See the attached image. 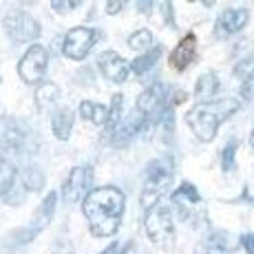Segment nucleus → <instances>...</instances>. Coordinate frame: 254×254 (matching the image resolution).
Wrapping results in <instances>:
<instances>
[{"label": "nucleus", "mask_w": 254, "mask_h": 254, "mask_svg": "<svg viewBox=\"0 0 254 254\" xmlns=\"http://www.w3.org/2000/svg\"><path fill=\"white\" fill-rule=\"evenodd\" d=\"M194 53H197V36L186 33L179 40V45L173 49V53H170V66L179 73L186 71L190 66V62L194 60Z\"/></svg>", "instance_id": "obj_9"}, {"label": "nucleus", "mask_w": 254, "mask_h": 254, "mask_svg": "<svg viewBox=\"0 0 254 254\" xmlns=\"http://www.w3.org/2000/svg\"><path fill=\"white\" fill-rule=\"evenodd\" d=\"M56 201H58V197H56V192H51L49 197L42 201V206L40 210H38V217L42 219V221H49V219L53 217V210H56Z\"/></svg>", "instance_id": "obj_22"}, {"label": "nucleus", "mask_w": 254, "mask_h": 254, "mask_svg": "<svg viewBox=\"0 0 254 254\" xmlns=\"http://www.w3.org/2000/svg\"><path fill=\"white\" fill-rule=\"evenodd\" d=\"M115 248H117V246H111L109 250H106V252H102V254H115Z\"/></svg>", "instance_id": "obj_29"}, {"label": "nucleus", "mask_w": 254, "mask_h": 254, "mask_svg": "<svg viewBox=\"0 0 254 254\" xmlns=\"http://www.w3.org/2000/svg\"><path fill=\"white\" fill-rule=\"evenodd\" d=\"M230 237L223 232H210L206 241L199 243L197 254H230Z\"/></svg>", "instance_id": "obj_12"}, {"label": "nucleus", "mask_w": 254, "mask_h": 254, "mask_svg": "<svg viewBox=\"0 0 254 254\" xmlns=\"http://www.w3.org/2000/svg\"><path fill=\"white\" fill-rule=\"evenodd\" d=\"M100 40V31L91 27H75L66 33L64 45H62V53L69 60H84L91 53V49Z\"/></svg>", "instance_id": "obj_4"}, {"label": "nucleus", "mask_w": 254, "mask_h": 254, "mask_svg": "<svg viewBox=\"0 0 254 254\" xmlns=\"http://www.w3.org/2000/svg\"><path fill=\"white\" fill-rule=\"evenodd\" d=\"M122 7H124V2H109V4H106V11H109V13H115V11H120Z\"/></svg>", "instance_id": "obj_28"}, {"label": "nucleus", "mask_w": 254, "mask_h": 254, "mask_svg": "<svg viewBox=\"0 0 254 254\" xmlns=\"http://www.w3.org/2000/svg\"><path fill=\"white\" fill-rule=\"evenodd\" d=\"M122 102H124V97L117 93V95H113V102H111V106H109V113H106V130L109 133H115V128L120 126V122H122Z\"/></svg>", "instance_id": "obj_18"}, {"label": "nucleus", "mask_w": 254, "mask_h": 254, "mask_svg": "<svg viewBox=\"0 0 254 254\" xmlns=\"http://www.w3.org/2000/svg\"><path fill=\"white\" fill-rule=\"evenodd\" d=\"M164 86H150V89H146L141 95L137 97V113L144 122H150V117H153L155 113H157V109L162 106V102H164Z\"/></svg>", "instance_id": "obj_10"}, {"label": "nucleus", "mask_w": 254, "mask_h": 254, "mask_svg": "<svg viewBox=\"0 0 254 254\" xmlns=\"http://www.w3.org/2000/svg\"><path fill=\"white\" fill-rule=\"evenodd\" d=\"M250 146L254 148V130H252V135H250Z\"/></svg>", "instance_id": "obj_30"}, {"label": "nucleus", "mask_w": 254, "mask_h": 254, "mask_svg": "<svg viewBox=\"0 0 254 254\" xmlns=\"http://www.w3.org/2000/svg\"><path fill=\"white\" fill-rule=\"evenodd\" d=\"M157 60H159V51L155 49V51H150V53H139V58H135L128 66H130V71H133V73L144 75V73L150 71V66H153Z\"/></svg>", "instance_id": "obj_17"}, {"label": "nucleus", "mask_w": 254, "mask_h": 254, "mask_svg": "<svg viewBox=\"0 0 254 254\" xmlns=\"http://www.w3.org/2000/svg\"><path fill=\"white\" fill-rule=\"evenodd\" d=\"M4 31L16 42H31L40 38V22L24 11H9L4 16Z\"/></svg>", "instance_id": "obj_6"}, {"label": "nucleus", "mask_w": 254, "mask_h": 254, "mask_svg": "<svg viewBox=\"0 0 254 254\" xmlns=\"http://www.w3.org/2000/svg\"><path fill=\"white\" fill-rule=\"evenodd\" d=\"M243 246L248 248L250 254H254V234H246V237H243Z\"/></svg>", "instance_id": "obj_27"}, {"label": "nucleus", "mask_w": 254, "mask_h": 254, "mask_svg": "<svg viewBox=\"0 0 254 254\" xmlns=\"http://www.w3.org/2000/svg\"><path fill=\"white\" fill-rule=\"evenodd\" d=\"M91 168H84V166H77L69 173V179L64 182V199L69 203L80 201L82 197L86 194L91 186Z\"/></svg>", "instance_id": "obj_7"}, {"label": "nucleus", "mask_w": 254, "mask_h": 254, "mask_svg": "<svg viewBox=\"0 0 254 254\" xmlns=\"http://www.w3.org/2000/svg\"><path fill=\"white\" fill-rule=\"evenodd\" d=\"M144 230L148 234V239L162 250H173L175 248V221L173 212L164 206H155L146 212L144 219Z\"/></svg>", "instance_id": "obj_3"}, {"label": "nucleus", "mask_w": 254, "mask_h": 254, "mask_svg": "<svg viewBox=\"0 0 254 254\" xmlns=\"http://www.w3.org/2000/svg\"><path fill=\"white\" fill-rule=\"evenodd\" d=\"M49 66V53L45 47L33 45L24 51V56L18 62V75L22 77V82L27 84H38L45 77Z\"/></svg>", "instance_id": "obj_5"}, {"label": "nucleus", "mask_w": 254, "mask_h": 254, "mask_svg": "<svg viewBox=\"0 0 254 254\" xmlns=\"http://www.w3.org/2000/svg\"><path fill=\"white\" fill-rule=\"evenodd\" d=\"M241 95L246 97V100H254V75L246 77V82H243V89H241Z\"/></svg>", "instance_id": "obj_25"}, {"label": "nucleus", "mask_w": 254, "mask_h": 254, "mask_svg": "<svg viewBox=\"0 0 254 254\" xmlns=\"http://www.w3.org/2000/svg\"><path fill=\"white\" fill-rule=\"evenodd\" d=\"M237 100H217V102H199L186 113L190 130L201 141H212L223 120H228L232 113H237Z\"/></svg>", "instance_id": "obj_2"}, {"label": "nucleus", "mask_w": 254, "mask_h": 254, "mask_svg": "<svg viewBox=\"0 0 254 254\" xmlns=\"http://www.w3.org/2000/svg\"><path fill=\"white\" fill-rule=\"evenodd\" d=\"M128 47L133 49V51H146V49L153 47V33H150L148 29H139V31H135L133 36L128 38Z\"/></svg>", "instance_id": "obj_19"}, {"label": "nucleus", "mask_w": 254, "mask_h": 254, "mask_svg": "<svg viewBox=\"0 0 254 254\" xmlns=\"http://www.w3.org/2000/svg\"><path fill=\"white\" fill-rule=\"evenodd\" d=\"M77 4L80 2H58L56 0V2H53V9H58V11H71L73 7H77Z\"/></svg>", "instance_id": "obj_26"}, {"label": "nucleus", "mask_w": 254, "mask_h": 254, "mask_svg": "<svg viewBox=\"0 0 254 254\" xmlns=\"http://www.w3.org/2000/svg\"><path fill=\"white\" fill-rule=\"evenodd\" d=\"M124 192L113 186H106V188H97L86 194L82 212H84L91 232L95 237H113L124 219Z\"/></svg>", "instance_id": "obj_1"}, {"label": "nucleus", "mask_w": 254, "mask_h": 254, "mask_svg": "<svg viewBox=\"0 0 254 254\" xmlns=\"http://www.w3.org/2000/svg\"><path fill=\"white\" fill-rule=\"evenodd\" d=\"M106 113H109V106L97 104V102H82L80 104V115L95 126L106 124Z\"/></svg>", "instance_id": "obj_15"}, {"label": "nucleus", "mask_w": 254, "mask_h": 254, "mask_svg": "<svg viewBox=\"0 0 254 254\" xmlns=\"http://www.w3.org/2000/svg\"><path fill=\"white\" fill-rule=\"evenodd\" d=\"M248 22V11L246 9H226L217 20V33L219 36H232V33L241 31Z\"/></svg>", "instance_id": "obj_11"}, {"label": "nucleus", "mask_w": 254, "mask_h": 254, "mask_svg": "<svg viewBox=\"0 0 254 254\" xmlns=\"http://www.w3.org/2000/svg\"><path fill=\"white\" fill-rule=\"evenodd\" d=\"M217 91H219L217 73L208 71V73H203V75L197 80V86H194V97H197L199 102H212V97L217 95Z\"/></svg>", "instance_id": "obj_14"}, {"label": "nucleus", "mask_w": 254, "mask_h": 254, "mask_svg": "<svg viewBox=\"0 0 254 254\" xmlns=\"http://www.w3.org/2000/svg\"><path fill=\"white\" fill-rule=\"evenodd\" d=\"M22 186L27 190H33V192H40L42 186H45V177H42V173L38 168H33V166H29L27 170H24V177H22Z\"/></svg>", "instance_id": "obj_20"}, {"label": "nucleus", "mask_w": 254, "mask_h": 254, "mask_svg": "<svg viewBox=\"0 0 254 254\" xmlns=\"http://www.w3.org/2000/svg\"><path fill=\"white\" fill-rule=\"evenodd\" d=\"M234 150H237V144H230L223 150V170L234 168Z\"/></svg>", "instance_id": "obj_23"}, {"label": "nucleus", "mask_w": 254, "mask_h": 254, "mask_svg": "<svg viewBox=\"0 0 254 254\" xmlns=\"http://www.w3.org/2000/svg\"><path fill=\"white\" fill-rule=\"evenodd\" d=\"M97 64H100L102 73H104L111 82H115V84H122V82L128 80V73H130L128 62L122 56H117L115 51H104L100 56V60H97Z\"/></svg>", "instance_id": "obj_8"}, {"label": "nucleus", "mask_w": 254, "mask_h": 254, "mask_svg": "<svg viewBox=\"0 0 254 254\" xmlns=\"http://www.w3.org/2000/svg\"><path fill=\"white\" fill-rule=\"evenodd\" d=\"M58 97H60V89H58L56 84H42L40 89L36 91V100L40 106H51Z\"/></svg>", "instance_id": "obj_21"}, {"label": "nucleus", "mask_w": 254, "mask_h": 254, "mask_svg": "<svg viewBox=\"0 0 254 254\" xmlns=\"http://www.w3.org/2000/svg\"><path fill=\"white\" fill-rule=\"evenodd\" d=\"M237 73H239V75H246V77L254 75V56L248 58L246 62H241V64L237 66Z\"/></svg>", "instance_id": "obj_24"}, {"label": "nucleus", "mask_w": 254, "mask_h": 254, "mask_svg": "<svg viewBox=\"0 0 254 254\" xmlns=\"http://www.w3.org/2000/svg\"><path fill=\"white\" fill-rule=\"evenodd\" d=\"M51 128L60 141H66L73 130V111L71 109H58L51 117Z\"/></svg>", "instance_id": "obj_13"}, {"label": "nucleus", "mask_w": 254, "mask_h": 254, "mask_svg": "<svg viewBox=\"0 0 254 254\" xmlns=\"http://www.w3.org/2000/svg\"><path fill=\"white\" fill-rule=\"evenodd\" d=\"M13 182H16V166L9 159H0V197H4L13 188Z\"/></svg>", "instance_id": "obj_16"}]
</instances>
